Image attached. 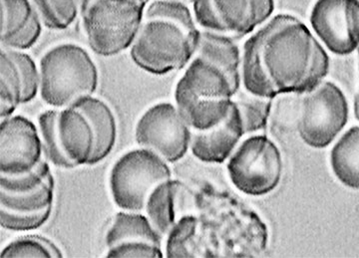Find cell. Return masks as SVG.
<instances>
[{
  "mask_svg": "<svg viewBox=\"0 0 359 258\" xmlns=\"http://www.w3.org/2000/svg\"><path fill=\"white\" fill-rule=\"evenodd\" d=\"M330 67L327 49L294 14L271 16L243 46V87L262 98L313 91L327 79Z\"/></svg>",
  "mask_w": 359,
  "mask_h": 258,
  "instance_id": "1",
  "label": "cell"
},
{
  "mask_svg": "<svg viewBox=\"0 0 359 258\" xmlns=\"http://www.w3.org/2000/svg\"><path fill=\"white\" fill-rule=\"evenodd\" d=\"M201 36L202 29L186 2L154 0L146 8L130 55L150 74H170L184 69L193 60Z\"/></svg>",
  "mask_w": 359,
  "mask_h": 258,
  "instance_id": "2",
  "label": "cell"
},
{
  "mask_svg": "<svg viewBox=\"0 0 359 258\" xmlns=\"http://www.w3.org/2000/svg\"><path fill=\"white\" fill-rule=\"evenodd\" d=\"M218 64L196 55L175 88V103L193 131H205L223 122L242 89Z\"/></svg>",
  "mask_w": 359,
  "mask_h": 258,
  "instance_id": "3",
  "label": "cell"
},
{
  "mask_svg": "<svg viewBox=\"0 0 359 258\" xmlns=\"http://www.w3.org/2000/svg\"><path fill=\"white\" fill-rule=\"evenodd\" d=\"M40 97L52 108L69 107L96 93L99 71L81 45L65 42L50 47L40 59Z\"/></svg>",
  "mask_w": 359,
  "mask_h": 258,
  "instance_id": "4",
  "label": "cell"
},
{
  "mask_svg": "<svg viewBox=\"0 0 359 258\" xmlns=\"http://www.w3.org/2000/svg\"><path fill=\"white\" fill-rule=\"evenodd\" d=\"M150 0H81L82 29L90 48L113 57L131 48Z\"/></svg>",
  "mask_w": 359,
  "mask_h": 258,
  "instance_id": "5",
  "label": "cell"
},
{
  "mask_svg": "<svg viewBox=\"0 0 359 258\" xmlns=\"http://www.w3.org/2000/svg\"><path fill=\"white\" fill-rule=\"evenodd\" d=\"M169 163L155 151L133 149L112 165L109 189L113 202L122 210H144L149 194L161 182L171 179Z\"/></svg>",
  "mask_w": 359,
  "mask_h": 258,
  "instance_id": "6",
  "label": "cell"
},
{
  "mask_svg": "<svg viewBox=\"0 0 359 258\" xmlns=\"http://www.w3.org/2000/svg\"><path fill=\"white\" fill-rule=\"evenodd\" d=\"M226 170L231 184L241 193L266 196L282 181V153L266 135H249L229 158Z\"/></svg>",
  "mask_w": 359,
  "mask_h": 258,
  "instance_id": "7",
  "label": "cell"
},
{
  "mask_svg": "<svg viewBox=\"0 0 359 258\" xmlns=\"http://www.w3.org/2000/svg\"><path fill=\"white\" fill-rule=\"evenodd\" d=\"M349 104L339 85L325 80L313 91L302 94L299 133L302 142L313 149L332 145L346 128Z\"/></svg>",
  "mask_w": 359,
  "mask_h": 258,
  "instance_id": "8",
  "label": "cell"
},
{
  "mask_svg": "<svg viewBox=\"0 0 359 258\" xmlns=\"http://www.w3.org/2000/svg\"><path fill=\"white\" fill-rule=\"evenodd\" d=\"M196 22L205 32L233 39L256 32L273 15L276 0H190Z\"/></svg>",
  "mask_w": 359,
  "mask_h": 258,
  "instance_id": "9",
  "label": "cell"
},
{
  "mask_svg": "<svg viewBox=\"0 0 359 258\" xmlns=\"http://www.w3.org/2000/svg\"><path fill=\"white\" fill-rule=\"evenodd\" d=\"M193 130L178 108L169 102L151 106L139 118L135 140L142 148L155 151L168 163L181 161L191 148Z\"/></svg>",
  "mask_w": 359,
  "mask_h": 258,
  "instance_id": "10",
  "label": "cell"
},
{
  "mask_svg": "<svg viewBox=\"0 0 359 258\" xmlns=\"http://www.w3.org/2000/svg\"><path fill=\"white\" fill-rule=\"evenodd\" d=\"M309 25L320 43L337 56L359 48V0H316Z\"/></svg>",
  "mask_w": 359,
  "mask_h": 258,
  "instance_id": "11",
  "label": "cell"
},
{
  "mask_svg": "<svg viewBox=\"0 0 359 258\" xmlns=\"http://www.w3.org/2000/svg\"><path fill=\"white\" fill-rule=\"evenodd\" d=\"M43 147L39 126L22 115L1 119L0 174L18 176L32 172L42 162Z\"/></svg>",
  "mask_w": 359,
  "mask_h": 258,
  "instance_id": "12",
  "label": "cell"
},
{
  "mask_svg": "<svg viewBox=\"0 0 359 258\" xmlns=\"http://www.w3.org/2000/svg\"><path fill=\"white\" fill-rule=\"evenodd\" d=\"M244 136V121L235 101L223 122L205 131H193L190 149L194 157L201 162L223 164L233 155Z\"/></svg>",
  "mask_w": 359,
  "mask_h": 258,
  "instance_id": "13",
  "label": "cell"
},
{
  "mask_svg": "<svg viewBox=\"0 0 359 258\" xmlns=\"http://www.w3.org/2000/svg\"><path fill=\"white\" fill-rule=\"evenodd\" d=\"M39 11L32 0H1V47L25 51L39 42L42 33Z\"/></svg>",
  "mask_w": 359,
  "mask_h": 258,
  "instance_id": "14",
  "label": "cell"
},
{
  "mask_svg": "<svg viewBox=\"0 0 359 258\" xmlns=\"http://www.w3.org/2000/svg\"><path fill=\"white\" fill-rule=\"evenodd\" d=\"M56 132L61 150L75 168L89 165L95 135L86 116L74 107L58 109Z\"/></svg>",
  "mask_w": 359,
  "mask_h": 258,
  "instance_id": "15",
  "label": "cell"
},
{
  "mask_svg": "<svg viewBox=\"0 0 359 258\" xmlns=\"http://www.w3.org/2000/svg\"><path fill=\"white\" fill-rule=\"evenodd\" d=\"M86 116L95 135V150L89 165L100 164L114 150L118 138L117 119L107 102L91 95L69 106Z\"/></svg>",
  "mask_w": 359,
  "mask_h": 258,
  "instance_id": "16",
  "label": "cell"
},
{
  "mask_svg": "<svg viewBox=\"0 0 359 258\" xmlns=\"http://www.w3.org/2000/svg\"><path fill=\"white\" fill-rule=\"evenodd\" d=\"M330 165L340 184L359 191V126L349 128L337 140L330 151Z\"/></svg>",
  "mask_w": 359,
  "mask_h": 258,
  "instance_id": "17",
  "label": "cell"
},
{
  "mask_svg": "<svg viewBox=\"0 0 359 258\" xmlns=\"http://www.w3.org/2000/svg\"><path fill=\"white\" fill-rule=\"evenodd\" d=\"M180 184L172 179L161 182L149 194L145 215L157 233L165 238L176 224V196Z\"/></svg>",
  "mask_w": 359,
  "mask_h": 258,
  "instance_id": "18",
  "label": "cell"
},
{
  "mask_svg": "<svg viewBox=\"0 0 359 258\" xmlns=\"http://www.w3.org/2000/svg\"><path fill=\"white\" fill-rule=\"evenodd\" d=\"M162 236L152 226L146 215L123 210L116 215L105 236L107 248L124 241L143 240L162 247Z\"/></svg>",
  "mask_w": 359,
  "mask_h": 258,
  "instance_id": "19",
  "label": "cell"
},
{
  "mask_svg": "<svg viewBox=\"0 0 359 258\" xmlns=\"http://www.w3.org/2000/svg\"><path fill=\"white\" fill-rule=\"evenodd\" d=\"M196 55L218 64L233 78L242 80V50L233 37L202 30Z\"/></svg>",
  "mask_w": 359,
  "mask_h": 258,
  "instance_id": "20",
  "label": "cell"
},
{
  "mask_svg": "<svg viewBox=\"0 0 359 258\" xmlns=\"http://www.w3.org/2000/svg\"><path fill=\"white\" fill-rule=\"evenodd\" d=\"M301 108L302 94H283L273 99L268 125L271 134L285 139L299 133Z\"/></svg>",
  "mask_w": 359,
  "mask_h": 258,
  "instance_id": "21",
  "label": "cell"
},
{
  "mask_svg": "<svg viewBox=\"0 0 359 258\" xmlns=\"http://www.w3.org/2000/svg\"><path fill=\"white\" fill-rule=\"evenodd\" d=\"M23 84L18 65L6 49L0 54V117L14 115L22 105Z\"/></svg>",
  "mask_w": 359,
  "mask_h": 258,
  "instance_id": "22",
  "label": "cell"
},
{
  "mask_svg": "<svg viewBox=\"0 0 359 258\" xmlns=\"http://www.w3.org/2000/svg\"><path fill=\"white\" fill-rule=\"evenodd\" d=\"M55 198V181L54 177L49 179L39 189L30 193L11 195L0 191V208L32 214L45 208L53 207Z\"/></svg>",
  "mask_w": 359,
  "mask_h": 258,
  "instance_id": "23",
  "label": "cell"
},
{
  "mask_svg": "<svg viewBox=\"0 0 359 258\" xmlns=\"http://www.w3.org/2000/svg\"><path fill=\"white\" fill-rule=\"evenodd\" d=\"M43 25L52 30H65L79 18L81 0H32Z\"/></svg>",
  "mask_w": 359,
  "mask_h": 258,
  "instance_id": "24",
  "label": "cell"
},
{
  "mask_svg": "<svg viewBox=\"0 0 359 258\" xmlns=\"http://www.w3.org/2000/svg\"><path fill=\"white\" fill-rule=\"evenodd\" d=\"M235 101L242 114L245 135L255 134L268 127L273 99L262 98L244 89L238 92Z\"/></svg>",
  "mask_w": 359,
  "mask_h": 258,
  "instance_id": "25",
  "label": "cell"
},
{
  "mask_svg": "<svg viewBox=\"0 0 359 258\" xmlns=\"http://www.w3.org/2000/svg\"><path fill=\"white\" fill-rule=\"evenodd\" d=\"M58 109H49L40 113L37 118L40 137H41L43 154L50 164L59 169H74L75 165L66 158L65 153L59 145L57 132H56V120H57Z\"/></svg>",
  "mask_w": 359,
  "mask_h": 258,
  "instance_id": "26",
  "label": "cell"
},
{
  "mask_svg": "<svg viewBox=\"0 0 359 258\" xmlns=\"http://www.w3.org/2000/svg\"><path fill=\"white\" fill-rule=\"evenodd\" d=\"M57 245L42 236H25L8 243L0 253L1 258L14 257H63Z\"/></svg>",
  "mask_w": 359,
  "mask_h": 258,
  "instance_id": "27",
  "label": "cell"
},
{
  "mask_svg": "<svg viewBox=\"0 0 359 258\" xmlns=\"http://www.w3.org/2000/svg\"><path fill=\"white\" fill-rule=\"evenodd\" d=\"M51 177L53 174L48 161H42L39 167L26 174L18 176L0 174V191L11 195L30 193L41 188Z\"/></svg>",
  "mask_w": 359,
  "mask_h": 258,
  "instance_id": "28",
  "label": "cell"
},
{
  "mask_svg": "<svg viewBox=\"0 0 359 258\" xmlns=\"http://www.w3.org/2000/svg\"><path fill=\"white\" fill-rule=\"evenodd\" d=\"M4 49L13 59L20 70L23 84L22 105H25L34 100L40 93L39 65H37L34 59L25 51Z\"/></svg>",
  "mask_w": 359,
  "mask_h": 258,
  "instance_id": "29",
  "label": "cell"
},
{
  "mask_svg": "<svg viewBox=\"0 0 359 258\" xmlns=\"http://www.w3.org/2000/svg\"><path fill=\"white\" fill-rule=\"evenodd\" d=\"M53 207L32 214H21L0 208V224L2 229L15 233H25L40 229L50 219Z\"/></svg>",
  "mask_w": 359,
  "mask_h": 258,
  "instance_id": "30",
  "label": "cell"
},
{
  "mask_svg": "<svg viewBox=\"0 0 359 258\" xmlns=\"http://www.w3.org/2000/svg\"><path fill=\"white\" fill-rule=\"evenodd\" d=\"M197 219L193 215H186L175 224L167 234V257H192V253L188 252L189 240L195 234Z\"/></svg>",
  "mask_w": 359,
  "mask_h": 258,
  "instance_id": "31",
  "label": "cell"
},
{
  "mask_svg": "<svg viewBox=\"0 0 359 258\" xmlns=\"http://www.w3.org/2000/svg\"><path fill=\"white\" fill-rule=\"evenodd\" d=\"M107 257H164L162 247L148 241H124L108 248Z\"/></svg>",
  "mask_w": 359,
  "mask_h": 258,
  "instance_id": "32",
  "label": "cell"
},
{
  "mask_svg": "<svg viewBox=\"0 0 359 258\" xmlns=\"http://www.w3.org/2000/svg\"><path fill=\"white\" fill-rule=\"evenodd\" d=\"M353 113L356 120L359 121V92L353 98Z\"/></svg>",
  "mask_w": 359,
  "mask_h": 258,
  "instance_id": "33",
  "label": "cell"
},
{
  "mask_svg": "<svg viewBox=\"0 0 359 258\" xmlns=\"http://www.w3.org/2000/svg\"><path fill=\"white\" fill-rule=\"evenodd\" d=\"M175 1H183V2H186V1H190V0H175Z\"/></svg>",
  "mask_w": 359,
  "mask_h": 258,
  "instance_id": "34",
  "label": "cell"
},
{
  "mask_svg": "<svg viewBox=\"0 0 359 258\" xmlns=\"http://www.w3.org/2000/svg\"><path fill=\"white\" fill-rule=\"evenodd\" d=\"M358 56H359V48H358ZM358 74H359V60H358Z\"/></svg>",
  "mask_w": 359,
  "mask_h": 258,
  "instance_id": "35",
  "label": "cell"
}]
</instances>
